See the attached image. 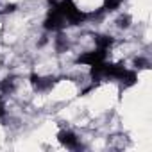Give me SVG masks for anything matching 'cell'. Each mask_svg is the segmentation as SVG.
I'll use <instances>...</instances> for the list:
<instances>
[{
	"instance_id": "cell-12",
	"label": "cell",
	"mask_w": 152,
	"mask_h": 152,
	"mask_svg": "<svg viewBox=\"0 0 152 152\" xmlns=\"http://www.w3.org/2000/svg\"><path fill=\"white\" fill-rule=\"evenodd\" d=\"M0 100H2V95H0Z\"/></svg>"
},
{
	"instance_id": "cell-9",
	"label": "cell",
	"mask_w": 152,
	"mask_h": 152,
	"mask_svg": "<svg viewBox=\"0 0 152 152\" xmlns=\"http://www.w3.org/2000/svg\"><path fill=\"white\" fill-rule=\"evenodd\" d=\"M115 25H116V29H120V31H127V29H131V25H132V16H131L129 13H122V15H118V18L115 20Z\"/></svg>"
},
{
	"instance_id": "cell-5",
	"label": "cell",
	"mask_w": 152,
	"mask_h": 152,
	"mask_svg": "<svg viewBox=\"0 0 152 152\" xmlns=\"http://www.w3.org/2000/svg\"><path fill=\"white\" fill-rule=\"evenodd\" d=\"M56 140L59 141L61 147H64L68 150H79V148H83V141H81L79 134L75 132V131H72V129H61V131H57Z\"/></svg>"
},
{
	"instance_id": "cell-3",
	"label": "cell",
	"mask_w": 152,
	"mask_h": 152,
	"mask_svg": "<svg viewBox=\"0 0 152 152\" xmlns=\"http://www.w3.org/2000/svg\"><path fill=\"white\" fill-rule=\"evenodd\" d=\"M29 84L31 88L36 91V93H48L56 88V84L59 83L57 77L54 75H43V73H38V72H32L29 73Z\"/></svg>"
},
{
	"instance_id": "cell-7",
	"label": "cell",
	"mask_w": 152,
	"mask_h": 152,
	"mask_svg": "<svg viewBox=\"0 0 152 152\" xmlns=\"http://www.w3.org/2000/svg\"><path fill=\"white\" fill-rule=\"evenodd\" d=\"M18 88V77L13 73L6 75L4 79H0V95H13Z\"/></svg>"
},
{
	"instance_id": "cell-10",
	"label": "cell",
	"mask_w": 152,
	"mask_h": 152,
	"mask_svg": "<svg viewBox=\"0 0 152 152\" xmlns=\"http://www.w3.org/2000/svg\"><path fill=\"white\" fill-rule=\"evenodd\" d=\"M131 68H134L136 72H140V70H148L150 68V61H148V57H145V56H136L134 59H132V66Z\"/></svg>"
},
{
	"instance_id": "cell-11",
	"label": "cell",
	"mask_w": 152,
	"mask_h": 152,
	"mask_svg": "<svg viewBox=\"0 0 152 152\" xmlns=\"http://www.w3.org/2000/svg\"><path fill=\"white\" fill-rule=\"evenodd\" d=\"M7 116V109H6V104L4 100H0V118H6Z\"/></svg>"
},
{
	"instance_id": "cell-6",
	"label": "cell",
	"mask_w": 152,
	"mask_h": 152,
	"mask_svg": "<svg viewBox=\"0 0 152 152\" xmlns=\"http://www.w3.org/2000/svg\"><path fill=\"white\" fill-rule=\"evenodd\" d=\"M116 43V38L113 34H107V32H100V34H95L93 36V48H99V50H104V52H109Z\"/></svg>"
},
{
	"instance_id": "cell-2",
	"label": "cell",
	"mask_w": 152,
	"mask_h": 152,
	"mask_svg": "<svg viewBox=\"0 0 152 152\" xmlns=\"http://www.w3.org/2000/svg\"><path fill=\"white\" fill-rule=\"evenodd\" d=\"M47 6H48V7H47L45 18H43V22H41V29H43L47 34H56V32L64 31V29L68 27L66 20L61 16V13H59L54 6H50V4H47Z\"/></svg>"
},
{
	"instance_id": "cell-8",
	"label": "cell",
	"mask_w": 152,
	"mask_h": 152,
	"mask_svg": "<svg viewBox=\"0 0 152 152\" xmlns=\"http://www.w3.org/2000/svg\"><path fill=\"white\" fill-rule=\"evenodd\" d=\"M124 2H127V0H102V6H100V11L104 15H111V13H116Z\"/></svg>"
},
{
	"instance_id": "cell-4",
	"label": "cell",
	"mask_w": 152,
	"mask_h": 152,
	"mask_svg": "<svg viewBox=\"0 0 152 152\" xmlns=\"http://www.w3.org/2000/svg\"><path fill=\"white\" fill-rule=\"evenodd\" d=\"M109 59V52L99 50V48H91V50H84L81 52L77 57H75V64H81V66H95L102 61Z\"/></svg>"
},
{
	"instance_id": "cell-1",
	"label": "cell",
	"mask_w": 152,
	"mask_h": 152,
	"mask_svg": "<svg viewBox=\"0 0 152 152\" xmlns=\"http://www.w3.org/2000/svg\"><path fill=\"white\" fill-rule=\"evenodd\" d=\"M47 4L54 6L61 13V16L66 20L68 27H79V25H84L90 22V13L81 9L75 0H48Z\"/></svg>"
}]
</instances>
